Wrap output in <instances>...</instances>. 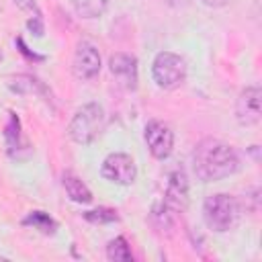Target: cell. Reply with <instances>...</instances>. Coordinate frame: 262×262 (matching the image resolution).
I'll return each instance as SVG.
<instances>
[{"instance_id": "6da1fadb", "label": "cell", "mask_w": 262, "mask_h": 262, "mask_svg": "<svg viewBox=\"0 0 262 262\" xmlns=\"http://www.w3.org/2000/svg\"><path fill=\"white\" fill-rule=\"evenodd\" d=\"M192 170L203 182L223 180L239 170V158L229 143L207 137L192 149Z\"/></svg>"}, {"instance_id": "7a4b0ae2", "label": "cell", "mask_w": 262, "mask_h": 262, "mask_svg": "<svg viewBox=\"0 0 262 262\" xmlns=\"http://www.w3.org/2000/svg\"><path fill=\"white\" fill-rule=\"evenodd\" d=\"M239 215H242L239 203L231 194H225V192L209 194L203 203L205 225L217 233H225V231L233 229L239 221Z\"/></svg>"}, {"instance_id": "3957f363", "label": "cell", "mask_w": 262, "mask_h": 262, "mask_svg": "<svg viewBox=\"0 0 262 262\" xmlns=\"http://www.w3.org/2000/svg\"><path fill=\"white\" fill-rule=\"evenodd\" d=\"M104 125H106L104 108L98 102H88V104L80 106L76 111V115L72 117V121L68 125V135L72 141H76L80 145H88L102 133Z\"/></svg>"}, {"instance_id": "277c9868", "label": "cell", "mask_w": 262, "mask_h": 262, "mask_svg": "<svg viewBox=\"0 0 262 262\" xmlns=\"http://www.w3.org/2000/svg\"><path fill=\"white\" fill-rule=\"evenodd\" d=\"M151 78L164 90L178 88L186 78V61L178 53L160 51L151 63Z\"/></svg>"}, {"instance_id": "5b68a950", "label": "cell", "mask_w": 262, "mask_h": 262, "mask_svg": "<svg viewBox=\"0 0 262 262\" xmlns=\"http://www.w3.org/2000/svg\"><path fill=\"white\" fill-rule=\"evenodd\" d=\"M100 174L108 182H115V184H121V186H129L137 178V166H135L131 156L117 151V154H108L104 158V162L100 166Z\"/></svg>"}, {"instance_id": "8992f818", "label": "cell", "mask_w": 262, "mask_h": 262, "mask_svg": "<svg viewBox=\"0 0 262 262\" xmlns=\"http://www.w3.org/2000/svg\"><path fill=\"white\" fill-rule=\"evenodd\" d=\"M145 143L156 160H166L174 149V133L162 121H149L145 125Z\"/></svg>"}, {"instance_id": "52a82bcc", "label": "cell", "mask_w": 262, "mask_h": 262, "mask_svg": "<svg viewBox=\"0 0 262 262\" xmlns=\"http://www.w3.org/2000/svg\"><path fill=\"white\" fill-rule=\"evenodd\" d=\"M260 100H262L260 86H246L239 92V96L235 100V119L239 125L250 127V125H256L260 121V117H262Z\"/></svg>"}, {"instance_id": "ba28073f", "label": "cell", "mask_w": 262, "mask_h": 262, "mask_svg": "<svg viewBox=\"0 0 262 262\" xmlns=\"http://www.w3.org/2000/svg\"><path fill=\"white\" fill-rule=\"evenodd\" d=\"M100 53L98 49L88 43V41H82L74 53V63H72V70H74V76L78 80H90L94 76H98L100 72Z\"/></svg>"}, {"instance_id": "9c48e42d", "label": "cell", "mask_w": 262, "mask_h": 262, "mask_svg": "<svg viewBox=\"0 0 262 262\" xmlns=\"http://www.w3.org/2000/svg\"><path fill=\"white\" fill-rule=\"evenodd\" d=\"M164 205L170 207L174 213L184 211L188 207V178L184 170H174L168 176V186L164 194Z\"/></svg>"}, {"instance_id": "30bf717a", "label": "cell", "mask_w": 262, "mask_h": 262, "mask_svg": "<svg viewBox=\"0 0 262 262\" xmlns=\"http://www.w3.org/2000/svg\"><path fill=\"white\" fill-rule=\"evenodd\" d=\"M111 74L119 80V84L127 90L137 88V59L129 53H115L108 59Z\"/></svg>"}, {"instance_id": "8fae6325", "label": "cell", "mask_w": 262, "mask_h": 262, "mask_svg": "<svg viewBox=\"0 0 262 262\" xmlns=\"http://www.w3.org/2000/svg\"><path fill=\"white\" fill-rule=\"evenodd\" d=\"M61 184H63V188H66V194H68L74 203L88 205V203L92 201V192H90V188H88L76 174L66 172V174L61 176Z\"/></svg>"}, {"instance_id": "7c38bea8", "label": "cell", "mask_w": 262, "mask_h": 262, "mask_svg": "<svg viewBox=\"0 0 262 262\" xmlns=\"http://www.w3.org/2000/svg\"><path fill=\"white\" fill-rule=\"evenodd\" d=\"M72 4L82 18H98L108 8V0H72Z\"/></svg>"}, {"instance_id": "4fadbf2b", "label": "cell", "mask_w": 262, "mask_h": 262, "mask_svg": "<svg viewBox=\"0 0 262 262\" xmlns=\"http://www.w3.org/2000/svg\"><path fill=\"white\" fill-rule=\"evenodd\" d=\"M106 258L113 260V262H129L133 260V254H131V248L127 244V239L123 235L111 239L106 244Z\"/></svg>"}, {"instance_id": "5bb4252c", "label": "cell", "mask_w": 262, "mask_h": 262, "mask_svg": "<svg viewBox=\"0 0 262 262\" xmlns=\"http://www.w3.org/2000/svg\"><path fill=\"white\" fill-rule=\"evenodd\" d=\"M23 223H25V225H33L35 229H39V231L45 233V235H51V233H55V229H57L55 219H51V217H49L47 213H43V211H33V213H29Z\"/></svg>"}, {"instance_id": "9a60e30c", "label": "cell", "mask_w": 262, "mask_h": 262, "mask_svg": "<svg viewBox=\"0 0 262 262\" xmlns=\"http://www.w3.org/2000/svg\"><path fill=\"white\" fill-rule=\"evenodd\" d=\"M151 219H154V223H156V227H158L160 231L174 227V211H172L170 207H166L164 201L154 205V209H151Z\"/></svg>"}, {"instance_id": "2e32d148", "label": "cell", "mask_w": 262, "mask_h": 262, "mask_svg": "<svg viewBox=\"0 0 262 262\" xmlns=\"http://www.w3.org/2000/svg\"><path fill=\"white\" fill-rule=\"evenodd\" d=\"M4 137H6V147H8V151L18 149V145H20V121H18V117H16L14 113H10V119H8Z\"/></svg>"}, {"instance_id": "e0dca14e", "label": "cell", "mask_w": 262, "mask_h": 262, "mask_svg": "<svg viewBox=\"0 0 262 262\" xmlns=\"http://www.w3.org/2000/svg\"><path fill=\"white\" fill-rule=\"evenodd\" d=\"M84 219L90 221V223H113V221H119V215H117L115 209L98 207V209L86 211V213H84Z\"/></svg>"}, {"instance_id": "ac0fdd59", "label": "cell", "mask_w": 262, "mask_h": 262, "mask_svg": "<svg viewBox=\"0 0 262 262\" xmlns=\"http://www.w3.org/2000/svg\"><path fill=\"white\" fill-rule=\"evenodd\" d=\"M27 27L37 35V37H41L43 35V23H41V14L37 12L33 18H29V23H27Z\"/></svg>"}, {"instance_id": "d6986e66", "label": "cell", "mask_w": 262, "mask_h": 262, "mask_svg": "<svg viewBox=\"0 0 262 262\" xmlns=\"http://www.w3.org/2000/svg\"><path fill=\"white\" fill-rule=\"evenodd\" d=\"M205 6H209V8H221V6H225L229 0H201Z\"/></svg>"}, {"instance_id": "ffe728a7", "label": "cell", "mask_w": 262, "mask_h": 262, "mask_svg": "<svg viewBox=\"0 0 262 262\" xmlns=\"http://www.w3.org/2000/svg\"><path fill=\"white\" fill-rule=\"evenodd\" d=\"M20 8H35V0H14Z\"/></svg>"}, {"instance_id": "44dd1931", "label": "cell", "mask_w": 262, "mask_h": 262, "mask_svg": "<svg viewBox=\"0 0 262 262\" xmlns=\"http://www.w3.org/2000/svg\"><path fill=\"white\" fill-rule=\"evenodd\" d=\"M0 59H2V47H0Z\"/></svg>"}]
</instances>
